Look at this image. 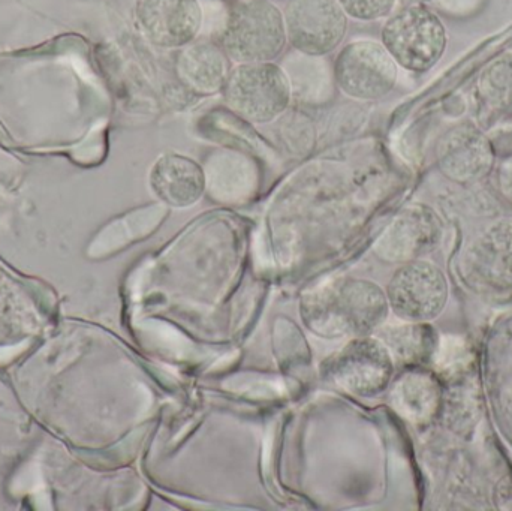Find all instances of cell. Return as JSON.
Returning <instances> with one entry per match:
<instances>
[{
  "label": "cell",
  "mask_w": 512,
  "mask_h": 511,
  "mask_svg": "<svg viewBox=\"0 0 512 511\" xmlns=\"http://www.w3.org/2000/svg\"><path fill=\"white\" fill-rule=\"evenodd\" d=\"M222 93L228 107L243 119L268 123L288 108L291 83L276 63H237L231 68Z\"/></svg>",
  "instance_id": "obj_4"
},
{
  "label": "cell",
  "mask_w": 512,
  "mask_h": 511,
  "mask_svg": "<svg viewBox=\"0 0 512 511\" xmlns=\"http://www.w3.org/2000/svg\"><path fill=\"white\" fill-rule=\"evenodd\" d=\"M388 305L402 321L430 323L444 312L450 296L447 276L430 261L403 263L388 282Z\"/></svg>",
  "instance_id": "obj_6"
},
{
  "label": "cell",
  "mask_w": 512,
  "mask_h": 511,
  "mask_svg": "<svg viewBox=\"0 0 512 511\" xmlns=\"http://www.w3.org/2000/svg\"><path fill=\"white\" fill-rule=\"evenodd\" d=\"M231 59L221 44L194 41L177 57V74L189 89L201 95H213L224 89L230 75Z\"/></svg>",
  "instance_id": "obj_14"
},
{
  "label": "cell",
  "mask_w": 512,
  "mask_h": 511,
  "mask_svg": "<svg viewBox=\"0 0 512 511\" xmlns=\"http://www.w3.org/2000/svg\"><path fill=\"white\" fill-rule=\"evenodd\" d=\"M394 369L396 363L384 342L369 335L352 338L324 363L322 374L349 395L373 398L388 389Z\"/></svg>",
  "instance_id": "obj_5"
},
{
  "label": "cell",
  "mask_w": 512,
  "mask_h": 511,
  "mask_svg": "<svg viewBox=\"0 0 512 511\" xmlns=\"http://www.w3.org/2000/svg\"><path fill=\"white\" fill-rule=\"evenodd\" d=\"M438 162L442 173L453 182L474 183L492 170L495 162L492 143L472 123H460L447 132L438 146Z\"/></svg>",
  "instance_id": "obj_12"
},
{
  "label": "cell",
  "mask_w": 512,
  "mask_h": 511,
  "mask_svg": "<svg viewBox=\"0 0 512 511\" xmlns=\"http://www.w3.org/2000/svg\"><path fill=\"white\" fill-rule=\"evenodd\" d=\"M348 17L360 21H375L388 17L397 0H337Z\"/></svg>",
  "instance_id": "obj_18"
},
{
  "label": "cell",
  "mask_w": 512,
  "mask_h": 511,
  "mask_svg": "<svg viewBox=\"0 0 512 511\" xmlns=\"http://www.w3.org/2000/svg\"><path fill=\"white\" fill-rule=\"evenodd\" d=\"M463 278L481 296H512L511 219L496 222L469 246L463 260Z\"/></svg>",
  "instance_id": "obj_9"
},
{
  "label": "cell",
  "mask_w": 512,
  "mask_h": 511,
  "mask_svg": "<svg viewBox=\"0 0 512 511\" xmlns=\"http://www.w3.org/2000/svg\"><path fill=\"white\" fill-rule=\"evenodd\" d=\"M478 92L489 107L512 111V54H505L481 75Z\"/></svg>",
  "instance_id": "obj_17"
},
{
  "label": "cell",
  "mask_w": 512,
  "mask_h": 511,
  "mask_svg": "<svg viewBox=\"0 0 512 511\" xmlns=\"http://www.w3.org/2000/svg\"><path fill=\"white\" fill-rule=\"evenodd\" d=\"M138 23L156 47L183 48L197 41L203 27L198 0H141Z\"/></svg>",
  "instance_id": "obj_11"
},
{
  "label": "cell",
  "mask_w": 512,
  "mask_h": 511,
  "mask_svg": "<svg viewBox=\"0 0 512 511\" xmlns=\"http://www.w3.org/2000/svg\"><path fill=\"white\" fill-rule=\"evenodd\" d=\"M378 338L390 351L394 363L409 369L421 368L432 362L438 356L439 344H441L438 333L430 323H412V321L382 326L378 330Z\"/></svg>",
  "instance_id": "obj_16"
},
{
  "label": "cell",
  "mask_w": 512,
  "mask_h": 511,
  "mask_svg": "<svg viewBox=\"0 0 512 511\" xmlns=\"http://www.w3.org/2000/svg\"><path fill=\"white\" fill-rule=\"evenodd\" d=\"M499 186H501L502 194L512 203V159L505 162L499 170Z\"/></svg>",
  "instance_id": "obj_19"
},
{
  "label": "cell",
  "mask_w": 512,
  "mask_h": 511,
  "mask_svg": "<svg viewBox=\"0 0 512 511\" xmlns=\"http://www.w3.org/2000/svg\"><path fill=\"white\" fill-rule=\"evenodd\" d=\"M391 405L409 422L424 425L439 413L442 389L439 381L429 372L409 369L391 389Z\"/></svg>",
  "instance_id": "obj_15"
},
{
  "label": "cell",
  "mask_w": 512,
  "mask_h": 511,
  "mask_svg": "<svg viewBox=\"0 0 512 511\" xmlns=\"http://www.w3.org/2000/svg\"><path fill=\"white\" fill-rule=\"evenodd\" d=\"M390 314L387 293L367 279L343 278L306 294L301 318L325 339L358 338L378 332Z\"/></svg>",
  "instance_id": "obj_1"
},
{
  "label": "cell",
  "mask_w": 512,
  "mask_h": 511,
  "mask_svg": "<svg viewBox=\"0 0 512 511\" xmlns=\"http://www.w3.org/2000/svg\"><path fill=\"white\" fill-rule=\"evenodd\" d=\"M382 45L406 71L426 72L444 56L447 29L441 18L421 5L403 6L391 12L382 27Z\"/></svg>",
  "instance_id": "obj_3"
},
{
  "label": "cell",
  "mask_w": 512,
  "mask_h": 511,
  "mask_svg": "<svg viewBox=\"0 0 512 511\" xmlns=\"http://www.w3.org/2000/svg\"><path fill=\"white\" fill-rule=\"evenodd\" d=\"M149 182L156 197L173 209L194 206L207 188L204 168L182 153L159 156L150 170Z\"/></svg>",
  "instance_id": "obj_13"
},
{
  "label": "cell",
  "mask_w": 512,
  "mask_h": 511,
  "mask_svg": "<svg viewBox=\"0 0 512 511\" xmlns=\"http://www.w3.org/2000/svg\"><path fill=\"white\" fill-rule=\"evenodd\" d=\"M283 20L289 44L306 56L336 50L348 29V15L337 0H289Z\"/></svg>",
  "instance_id": "obj_8"
},
{
  "label": "cell",
  "mask_w": 512,
  "mask_h": 511,
  "mask_svg": "<svg viewBox=\"0 0 512 511\" xmlns=\"http://www.w3.org/2000/svg\"><path fill=\"white\" fill-rule=\"evenodd\" d=\"M286 42L283 12L268 0L236 3L221 35V47L236 63L273 62Z\"/></svg>",
  "instance_id": "obj_2"
},
{
  "label": "cell",
  "mask_w": 512,
  "mask_h": 511,
  "mask_svg": "<svg viewBox=\"0 0 512 511\" xmlns=\"http://www.w3.org/2000/svg\"><path fill=\"white\" fill-rule=\"evenodd\" d=\"M442 231V222L435 210L424 204L406 207L379 237L375 245L376 257L394 264L421 260L438 248Z\"/></svg>",
  "instance_id": "obj_10"
},
{
  "label": "cell",
  "mask_w": 512,
  "mask_h": 511,
  "mask_svg": "<svg viewBox=\"0 0 512 511\" xmlns=\"http://www.w3.org/2000/svg\"><path fill=\"white\" fill-rule=\"evenodd\" d=\"M334 78L345 95L360 101L384 98L396 86L399 65L382 42H349L334 60Z\"/></svg>",
  "instance_id": "obj_7"
}]
</instances>
